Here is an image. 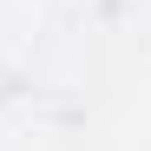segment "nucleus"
Instances as JSON below:
<instances>
[]
</instances>
